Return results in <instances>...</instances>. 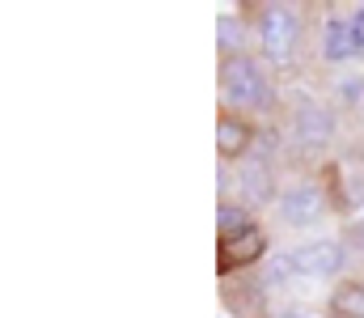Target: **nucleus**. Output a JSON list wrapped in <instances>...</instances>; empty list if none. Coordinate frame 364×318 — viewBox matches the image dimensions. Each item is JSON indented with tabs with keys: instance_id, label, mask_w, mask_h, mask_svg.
I'll use <instances>...</instances> for the list:
<instances>
[{
	"instance_id": "obj_13",
	"label": "nucleus",
	"mask_w": 364,
	"mask_h": 318,
	"mask_svg": "<svg viewBox=\"0 0 364 318\" xmlns=\"http://www.w3.org/2000/svg\"><path fill=\"white\" fill-rule=\"evenodd\" d=\"M339 98H343V102H360L364 98V81L360 77H343V81H339Z\"/></svg>"
},
{
	"instance_id": "obj_3",
	"label": "nucleus",
	"mask_w": 364,
	"mask_h": 318,
	"mask_svg": "<svg viewBox=\"0 0 364 318\" xmlns=\"http://www.w3.org/2000/svg\"><path fill=\"white\" fill-rule=\"evenodd\" d=\"M331 132H335V123H331V115H326L322 106L318 102H296V115H292V140H296L305 153L326 149V144H331Z\"/></svg>"
},
{
	"instance_id": "obj_1",
	"label": "nucleus",
	"mask_w": 364,
	"mask_h": 318,
	"mask_svg": "<svg viewBox=\"0 0 364 318\" xmlns=\"http://www.w3.org/2000/svg\"><path fill=\"white\" fill-rule=\"evenodd\" d=\"M220 90L233 106H250V110H263L272 106V81L263 73V64L255 55H225L220 64Z\"/></svg>"
},
{
	"instance_id": "obj_14",
	"label": "nucleus",
	"mask_w": 364,
	"mask_h": 318,
	"mask_svg": "<svg viewBox=\"0 0 364 318\" xmlns=\"http://www.w3.org/2000/svg\"><path fill=\"white\" fill-rule=\"evenodd\" d=\"M352 242L364 250V221H360V225H352Z\"/></svg>"
},
{
	"instance_id": "obj_10",
	"label": "nucleus",
	"mask_w": 364,
	"mask_h": 318,
	"mask_svg": "<svg viewBox=\"0 0 364 318\" xmlns=\"http://www.w3.org/2000/svg\"><path fill=\"white\" fill-rule=\"evenodd\" d=\"M326 60H348L356 51V34H352V17H335L326 21Z\"/></svg>"
},
{
	"instance_id": "obj_4",
	"label": "nucleus",
	"mask_w": 364,
	"mask_h": 318,
	"mask_svg": "<svg viewBox=\"0 0 364 318\" xmlns=\"http://www.w3.org/2000/svg\"><path fill=\"white\" fill-rule=\"evenodd\" d=\"M288 259H292V272H296V276H335L348 255H343L339 242H305V246H296Z\"/></svg>"
},
{
	"instance_id": "obj_5",
	"label": "nucleus",
	"mask_w": 364,
	"mask_h": 318,
	"mask_svg": "<svg viewBox=\"0 0 364 318\" xmlns=\"http://www.w3.org/2000/svg\"><path fill=\"white\" fill-rule=\"evenodd\" d=\"M279 212H284L288 225H314V221L326 212V196H322L314 183H301V187H292V191L279 200Z\"/></svg>"
},
{
	"instance_id": "obj_12",
	"label": "nucleus",
	"mask_w": 364,
	"mask_h": 318,
	"mask_svg": "<svg viewBox=\"0 0 364 318\" xmlns=\"http://www.w3.org/2000/svg\"><path fill=\"white\" fill-rule=\"evenodd\" d=\"M216 34H220V47H225L229 55H242V30H237V17H233V13H225V17H220Z\"/></svg>"
},
{
	"instance_id": "obj_11",
	"label": "nucleus",
	"mask_w": 364,
	"mask_h": 318,
	"mask_svg": "<svg viewBox=\"0 0 364 318\" xmlns=\"http://www.w3.org/2000/svg\"><path fill=\"white\" fill-rule=\"evenodd\" d=\"M331 310L339 318H364V285H339L331 297Z\"/></svg>"
},
{
	"instance_id": "obj_8",
	"label": "nucleus",
	"mask_w": 364,
	"mask_h": 318,
	"mask_svg": "<svg viewBox=\"0 0 364 318\" xmlns=\"http://www.w3.org/2000/svg\"><path fill=\"white\" fill-rule=\"evenodd\" d=\"M263 233L255 229V233H246V238H237V242H225V255H220V272H233V267H246V263H255L259 255H263Z\"/></svg>"
},
{
	"instance_id": "obj_7",
	"label": "nucleus",
	"mask_w": 364,
	"mask_h": 318,
	"mask_svg": "<svg viewBox=\"0 0 364 318\" xmlns=\"http://www.w3.org/2000/svg\"><path fill=\"white\" fill-rule=\"evenodd\" d=\"M216 144H220V157H242V153H250V144H255V127L242 123V119H220Z\"/></svg>"
},
{
	"instance_id": "obj_15",
	"label": "nucleus",
	"mask_w": 364,
	"mask_h": 318,
	"mask_svg": "<svg viewBox=\"0 0 364 318\" xmlns=\"http://www.w3.org/2000/svg\"><path fill=\"white\" fill-rule=\"evenodd\" d=\"M279 318H309V314H279Z\"/></svg>"
},
{
	"instance_id": "obj_2",
	"label": "nucleus",
	"mask_w": 364,
	"mask_h": 318,
	"mask_svg": "<svg viewBox=\"0 0 364 318\" xmlns=\"http://www.w3.org/2000/svg\"><path fill=\"white\" fill-rule=\"evenodd\" d=\"M296 34H301L296 9H288V4H267V9L259 13V43H263V51H267V60L288 64V60H292V47H296Z\"/></svg>"
},
{
	"instance_id": "obj_9",
	"label": "nucleus",
	"mask_w": 364,
	"mask_h": 318,
	"mask_svg": "<svg viewBox=\"0 0 364 318\" xmlns=\"http://www.w3.org/2000/svg\"><path fill=\"white\" fill-rule=\"evenodd\" d=\"M216 229H220V246H225V242H237V238L255 233V216H250L246 208H237V204H220V212H216Z\"/></svg>"
},
{
	"instance_id": "obj_6",
	"label": "nucleus",
	"mask_w": 364,
	"mask_h": 318,
	"mask_svg": "<svg viewBox=\"0 0 364 318\" xmlns=\"http://www.w3.org/2000/svg\"><path fill=\"white\" fill-rule=\"evenodd\" d=\"M237 191H242L246 200H255V204H267V200H272L275 179H272L267 157H246V161H237Z\"/></svg>"
}]
</instances>
